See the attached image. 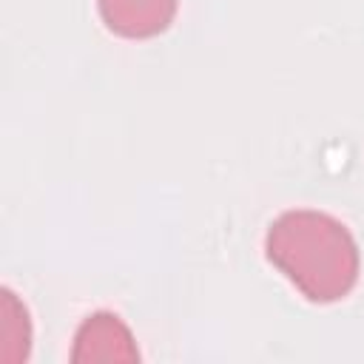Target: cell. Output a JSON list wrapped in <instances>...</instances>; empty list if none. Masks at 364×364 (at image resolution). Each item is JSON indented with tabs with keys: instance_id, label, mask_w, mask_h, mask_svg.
Wrapping results in <instances>:
<instances>
[{
	"instance_id": "1",
	"label": "cell",
	"mask_w": 364,
	"mask_h": 364,
	"mask_svg": "<svg viewBox=\"0 0 364 364\" xmlns=\"http://www.w3.org/2000/svg\"><path fill=\"white\" fill-rule=\"evenodd\" d=\"M267 259L316 304L344 299L358 282V245L350 230L321 210H287L264 236Z\"/></svg>"
},
{
	"instance_id": "2",
	"label": "cell",
	"mask_w": 364,
	"mask_h": 364,
	"mask_svg": "<svg viewBox=\"0 0 364 364\" xmlns=\"http://www.w3.org/2000/svg\"><path fill=\"white\" fill-rule=\"evenodd\" d=\"M136 358H139L136 341L117 313L100 310V313L88 316L74 336L71 361H77V364H82V361H136Z\"/></svg>"
},
{
	"instance_id": "3",
	"label": "cell",
	"mask_w": 364,
	"mask_h": 364,
	"mask_svg": "<svg viewBox=\"0 0 364 364\" xmlns=\"http://www.w3.org/2000/svg\"><path fill=\"white\" fill-rule=\"evenodd\" d=\"M102 23L131 40L165 31L176 14V0H100Z\"/></svg>"
},
{
	"instance_id": "4",
	"label": "cell",
	"mask_w": 364,
	"mask_h": 364,
	"mask_svg": "<svg viewBox=\"0 0 364 364\" xmlns=\"http://www.w3.org/2000/svg\"><path fill=\"white\" fill-rule=\"evenodd\" d=\"M0 361L6 364H20L28 358L31 350V321L26 304L3 287L0 293Z\"/></svg>"
}]
</instances>
